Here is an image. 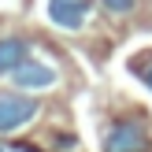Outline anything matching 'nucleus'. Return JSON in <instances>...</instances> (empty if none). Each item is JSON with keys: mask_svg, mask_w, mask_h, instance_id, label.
I'll return each instance as SVG.
<instances>
[{"mask_svg": "<svg viewBox=\"0 0 152 152\" xmlns=\"http://www.w3.org/2000/svg\"><path fill=\"white\" fill-rule=\"evenodd\" d=\"M100 7L108 15H130L134 7H137V0H100Z\"/></svg>", "mask_w": 152, "mask_h": 152, "instance_id": "6", "label": "nucleus"}, {"mask_svg": "<svg viewBox=\"0 0 152 152\" xmlns=\"http://www.w3.org/2000/svg\"><path fill=\"white\" fill-rule=\"evenodd\" d=\"M22 59H30L26 37H0V74H11Z\"/></svg>", "mask_w": 152, "mask_h": 152, "instance_id": "5", "label": "nucleus"}, {"mask_svg": "<svg viewBox=\"0 0 152 152\" xmlns=\"http://www.w3.org/2000/svg\"><path fill=\"white\" fill-rule=\"evenodd\" d=\"M59 152H71V148H78V137H71V134H56V141H52Z\"/></svg>", "mask_w": 152, "mask_h": 152, "instance_id": "8", "label": "nucleus"}, {"mask_svg": "<svg viewBox=\"0 0 152 152\" xmlns=\"http://www.w3.org/2000/svg\"><path fill=\"white\" fill-rule=\"evenodd\" d=\"M89 11H93V0H48V4H45L48 22L56 30H67V34H74V30L86 26Z\"/></svg>", "mask_w": 152, "mask_h": 152, "instance_id": "4", "label": "nucleus"}, {"mask_svg": "<svg viewBox=\"0 0 152 152\" xmlns=\"http://www.w3.org/2000/svg\"><path fill=\"white\" fill-rule=\"evenodd\" d=\"M37 111H41V104L34 96H26V93H0V134L34 123Z\"/></svg>", "mask_w": 152, "mask_h": 152, "instance_id": "3", "label": "nucleus"}, {"mask_svg": "<svg viewBox=\"0 0 152 152\" xmlns=\"http://www.w3.org/2000/svg\"><path fill=\"white\" fill-rule=\"evenodd\" d=\"M148 145H152V137H148L145 123L134 115H119L104 130L100 152H148Z\"/></svg>", "mask_w": 152, "mask_h": 152, "instance_id": "1", "label": "nucleus"}, {"mask_svg": "<svg viewBox=\"0 0 152 152\" xmlns=\"http://www.w3.org/2000/svg\"><path fill=\"white\" fill-rule=\"evenodd\" d=\"M134 71H137L141 86H145V89H152V59H148V63H134Z\"/></svg>", "mask_w": 152, "mask_h": 152, "instance_id": "7", "label": "nucleus"}, {"mask_svg": "<svg viewBox=\"0 0 152 152\" xmlns=\"http://www.w3.org/2000/svg\"><path fill=\"white\" fill-rule=\"evenodd\" d=\"M59 82V74H56V67L52 63H45V59H22L19 67L11 71V86L19 89V93H37V89H52Z\"/></svg>", "mask_w": 152, "mask_h": 152, "instance_id": "2", "label": "nucleus"}]
</instances>
